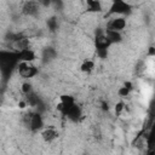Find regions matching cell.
Segmentation results:
<instances>
[{"label":"cell","instance_id":"6da1fadb","mask_svg":"<svg viewBox=\"0 0 155 155\" xmlns=\"http://www.w3.org/2000/svg\"><path fill=\"white\" fill-rule=\"evenodd\" d=\"M19 59L17 51L16 52H10V51H0V70H1V76L7 78L11 75L12 70L17 67Z\"/></svg>","mask_w":155,"mask_h":155},{"label":"cell","instance_id":"7a4b0ae2","mask_svg":"<svg viewBox=\"0 0 155 155\" xmlns=\"http://www.w3.org/2000/svg\"><path fill=\"white\" fill-rule=\"evenodd\" d=\"M25 124L31 132H38L44 127V119L40 113H29L25 115Z\"/></svg>","mask_w":155,"mask_h":155},{"label":"cell","instance_id":"3957f363","mask_svg":"<svg viewBox=\"0 0 155 155\" xmlns=\"http://www.w3.org/2000/svg\"><path fill=\"white\" fill-rule=\"evenodd\" d=\"M131 10H132L131 5L127 4L126 1H124V0H113L108 15H115V13L127 15V13L131 12Z\"/></svg>","mask_w":155,"mask_h":155},{"label":"cell","instance_id":"277c9868","mask_svg":"<svg viewBox=\"0 0 155 155\" xmlns=\"http://www.w3.org/2000/svg\"><path fill=\"white\" fill-rule=\"evenodd\" d=\"M16 68L18 69L19 75L24 79H30V78H34L35 75L39 74V69L34 65H29V63H27V62L19 61Z\"/></svg>","mask_w":155,"mask_h":155},{"label":"cell","instance_id":"5b68a950","mask_svg":"<svg viewBox=\"0 0 155 155\" xmlns=\"http://www.w3.org/2000/svg\"><path fill=\"white\" fill-rule=\"evenodd\" d=\"M61 114L64 115V116H67L71 121H78L80 119V116H81V109H80L79 105H76V103H73V104H69V105L63 104V108H62Z\"/></svg>","mask_w":155,"mask_h":155},{"label":"cell","instance_id":"8992f818","mask_svg":"<svg viewBox=\"0 0 155 155\" xmlns=\"http://www.w3.org/2000/svg\"><path fill=\"white\" fill-rule=\"evenodd\" d=\"M39 4L38 1H34V0H28L24 2L23 7H22V12L25 15V16H36L38 12H39Z\"/></svg>","mask_w":155,"mask_h":155},{"label":"cell","instance_id":"52a82bcc","mask_svg":"<svg viewBox=\"0 0 155 155\" xmlns=\"http://www.w3.org/2000/svg\"><path fill=\"white\" fill-rule=\"evenodd\" d=\"M126 28V19L124 17H116L113 18L111 21L108 22L107 29L109 30H116V31H122Z\"/></svg>","mask_w":155,"mask_h":155},{"label":"cell","instance_id":"ba28073f","mask_svg":"<svg viewBox=\"0 0 155 155\" xmlns=\"http://www.w3.org/2000/svg\"><path fill=\"white\" fill-rule=\"evenodd\" d=\"M94 45H96V48H109L113 44L109 41V39L105 36V34L102 33L99 35H96V38H94Z\"/></svg>","mask_w":155,"mask_h":155},{"label":"cell","instance_id":"9c48e42d","mask_svg":"<svg viewBox=\"0 0 155 155\" xmlns=\"http://www.w3.org/2000/svg\"><path fill=\"white\" fill-rule=\"evenodd\" d=\"M18 54V59L22 61V62H27V63H30L35 59V52L30 48H25V50H22V51H18L17 52Z\"/></svg>","mask_w":155,"mask_h":155},{"label":"cell","instance_id":"30bf717a","mask_svg":"<svg viewBox=\"0 0 155 155\" xmlns=\"http://www.w3.org/2000/svg\"><path fill=\"white\" fill-rule=\"evenodd\" d=\"M29 45H30V41L28 38L25 36H22L19 35V38L13 42V46L16 48V51H22V50H25V48H29Z\"/></svg>","mask_w":155,"mask_h":155},{"label":"cell","instance_id":"8fae6325","mask_svg":"<svg viewBox=\"0 0 155 155\" xmlns=\"http://www.w3.org/2000/svg\"><path fill=\"white\" fill-rule=\"evenodd\" d=\"M41 137L46 143H51L52 140H54L58 137V132L53 128H45L41 132Z\"/></svg>","mask_w":155,"mask_h":155},{"label":"cell","instance_id":"7c38bea8","mask_svg":"<svg viewBox=\"0 0 155 155\" xmlns=\"http://www.w3.org/2000/svg\"><path fill=\"white\" fill-rule=\"evenodd\" d=\"M104 34L105 36L109 39V41L111 44H116V42H120L122 36L120 34V31H116V30H109V29H104Z\"/></svg>","mask_w":155,"mask_h":155},{"label":"cell","instance_id":"4fadbf2b","mask_svg":"<svg viewBox=\"0 0 155 155\" xmlns=\"http://www.w3.org/2000/svg\"><path fill=\"white\" fill-rule=\"evenodd\" d=\"M27 97H25V102L29 104V105H31V107H39L40 104H41V101H40V98L31 91L30 93H28V94H25Z\"/></svg>","mask_w":155,"mask_h":155},{"label":"cell","instance_id":"5bb4252c","mask_svg":"<svg viewBox=\"0 0 155 155\" xmlns=\"http://www.w3.org/2000/svg\"><path fill=\"white\" fill-rule=\"evenodd\" d=\"M86 5L88 11L91 12H101L102 11V4L99 0H86Z\"/></svg>","mask_w":155,"mask_h":155},{"label":"cell","instance_id":"9a60e30c","mask_svg":"<svg viewBox=\"0 0 155 155\" xmlns=\"http://www.w3.org/2000/svg\"><path fill=\"white\" fill-rule=\"evenodd\" d=\"M80 69H81V71H84V73H91V71L94 69V62L91 61V59H86V61H84V63L80 65Z\"/></svg>","mask_w":155,"mask_h":155},{"label":"cell","instance_id":"2e32d148","mask_svg":"<svg viewBox=\"0 0 155 155\" xmlns=\"http://www.w3.org/2000/svg\"><path fill=\"white\" fill-rule=\"evenodd\" d=\"M47 27L51 31H56L58 29V21L56 17H50L47 19Z\"/></svg>","mask_w":155,"mask_h":155},{"label":"cell","instance_id":"e0dca14e","mask_svg":"<svg viewBox=\"0 0 155 155\" xmlns=\"http://www.w3.org/2000/svg\"><path fill=\"white\" fill-rule=\"evenodd\" d=\"M42 57L46 58V59H53V58L56 57V51H54L52 47H47V48L44 50Z\"/></svg>","mask_w":155,"mask_h":155},{"label":"cell","instance_id":"ac0fdd59","mask_svg":"<svg viewBox=\"0 0 155 155\" xmlns=\"http://www.w3.org/2000/svg\"><path fill=\"white\" fill-rule=\"evenodd\" d=\"M59 98H61V102H62L63 104H65V105H69V104L75 103L74 97H73V96H70V94H62Z\"/></svg>","mask_w":155,"mask_h":155},{"label":"cell","instance_id":"d6986e66","mask_svg":"<svg viewBox=\"0 0 155 155\" xmlns=\"http://www.w3.org/2000/svg\"><path fill=\"white\" fill-rule=\"evenodd\" d=\"M124 109H125V103H124V102H117V103L115 104V107H114L115 115H116V116H120L121 113L124 111Z\"/></svg>","mask_w":155,"mask_h":155},{"label":"cell","instance_id":"ffe728a7","mask_svg":"<svg viewBox=\"0 0 155 155\" xmlns=\"http://www.w3.org/2000/svg\"><path fill=\"white\" fill-rule=\"evenodd\" d=\"M21 91H22L23 94H28V93H30V92L33 91L31 85H30L29 82H23L22 86H21Z\"/></svg>","mask_w":155,"mask_h":155},{"label":"cell","instance_id":"44dd1931","mask_svg":"<svg viewBox=\"0 0 155 155\" xmlns=\"http://www.w3.org/2000/svg\"><path fill=\"white\" fill-rule=\"evenodd\" d=\"M96 52L99 58H107L108 56V48H96Z\"/></svg>","mask_w":155,"mask_h":155},{"label":"cell","instance_id":"7402d4cb","mask_svg":"<svg viewBox=\"0 0 155 155\" xmlns=\"http://www.w3.org/2000/svg\"><path fill=\"white\" fill-rule=\"evenodd\" d=\"M130 90L127 88V87H125V86H122V87H120L119 90H117V94L119 96H121V97H127L128 94H130Z\"/></svg>","mask_w":155,"mask_h":155},{"label":"cell","instance_id":"603a6c76","mask_svg":"<svg viewBox=\"0 0 155 155\" xmlns=\"http://www.w3.org/2000/svg\"><path fill=\"white\" fill-rule=\"evenodd\" d=\"M51 6H53L56 10H62L63 2H62V0H51Z\"/></svg>","mask_w":155,"mask_h":155},{"label":"cell","instance_id":"cb8c5ba5","mask_svg":"<svg viewBox=\"0 0 155 155\" xmlns=\"http://www.w3.org/2000/svg\"><path fill=\"white\" fill-rule=\"evenodd\" d=\"M38 1V4L40 5V6H42V7H48V6H51V0H36Z\"/></svg>","mask_w":155,"mask_h":155},{"label":"cell","instance_id":"d4e9b609","mask_svg":"<svg viewBox=\"0 0 155 155\" xmlns=\"http://www.w3.org/2000/svg\"><path fill=\"white\" fill-rule=\"evenodd\" d=\"M101 107H102V110H103V111H109V109H110L108 102H102V103H101Z\"/></svg>","mask_w":155,"mask_h":155},{"label":"cell","instance_id":"484cf974","mask_svg":"<svg viewBox=\"0 0 155 155\" xmlns=\"http://www.w3.org/2000/svg\"><path fill=\"white\" fill-rule=\"evenodd\" d=\"M148 56L149 57H154L155 56V47L154 46H150L149 50H148Z\"/></svg>","mask_w":155,"mask_h":155},{"label":"cell","instance_id":"4316f807","mask_svg":"<svg viewBox=\"0 0 155 155\" xmlns=\"http://www.w3.org/2000/svg\"><path fill=\"white\" fill-rule=\"evenodd\" d=\"M18 107H19L21 109H24V108L27 107V102H25V101H21V102H18Z\"/></svg>","mask_w":155,"mask_h":155},{"label":"cell","instance_id":"83f0119b","mask_svg":"<svg viewBox=\"0 0 155 155\" xmlns=\"http://www.w3.org/2000/svg\"><path fill=\"white\" fill-rule=\"evenodd\" d=\"M124 86H125V87H127V88H128V90H130V91H131V90H132V82H130V81H126V82H125V85H124Z\"/></svg>","mask_w":155,"mask_h":155},{"label":"cell","instance_id":"f1b7e54d","mask_svg":"<svg viewBox=\"0 0 155 155\" xmlns=\"http://www.w3.org/2000/svg\"><path fill=\"white\" fill-rule=\"evenodd\" d=\"M0 76H1V70H0Z\"/></svg>","mask_w":155,"mask_h":155}]
</instances>
